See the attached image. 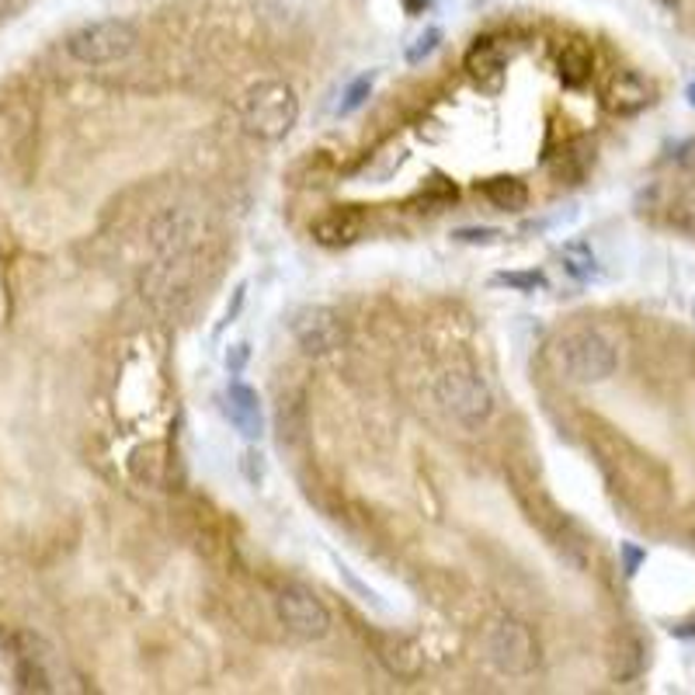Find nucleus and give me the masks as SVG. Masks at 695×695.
I'll list each match as a JSON object with an SVG mask.
<instances>
[{"label":"nucleus","mask_w":695,"mask_h":695,"mask_svg":"<svg viewBox=\"0 0 695 695\" xmlns=\"http://www.w3.org/2000/svg\"><path fill=\"white\" fill-rule=\"evenodd\" d=\"M484 191V199L494 206V209H505V212H518L528 206V188L525 181L512 178V175H497V178H487L477 185Z\"/></svg>","instance_id":"15"},{"label":"nucleus","mask_w":695,"mask_h":695,"mask_svg":"<svg viewBox=\"0 0 695 695\" xmlns=\"http://www.w3.org/2000/svg\"><path fill=\"white\" fill-rule=\"evenodd\" d=\"M373 80H376V73H361L358 80L348 83V91H345V101H341V108H338V116H351V111H358L361 105L369 101V95H373Z\"/></svg>","instance_id":"17"},{"label":"nucleus","mask_w":695,"mask_h":695,"mask_svg":"<svg viewBox=\"0 0 695 695\" xmlns=\"http://www.w3.org/2000/svg\"><path fill=\"white\" fill-rule=\"evenodd\" d=\"M255 456H258L255 449H247L244 459H240V466H244V473H247V480H250V484H261V477H265V463L255 466Z\"/></svg>","instance_id":"23"},{"label":"nucleus","mask_w":695,"mask_h":695,"mask_svg":"<svg viewBox=\"0 0 695 695\" xmlns=\"http://www.w3.org/2000/svg\"><path fill=\"white\" fill-rule=\"evenodd\" d=\"M438 404L449 410L463 428H480L494 414V394L484 376L473 369H445L435 383Z\"/></svg>","instance_id":"4"},{"label":"nucleus","mask_w":695,"mask_h":695,"mask_svg":"<svg viewBox=\"0 0 695 695\" xmlns=\"http://www.w3.org/2000/svg\"><path fill=\"white\" fill-rule=\"evenodd\" d=\"M240 119L250 136L278 143V139H286L292 132V126L299 119V98L282 80H261L244 95Z\"/></svg>","instance_id":"1"},{"label":"nucleus","mask_w":695,"mask_h":695,"mask_svg":"<svg viewBox=\"0 0 695 695\" xmlns=\"http://www.w3.org/2000/svg\"><path fill=\"white\" fill-rule=\"evenodd\" d=\"M564 268L570 278H577V282H592V278L598 275V261H595V250L588 244H567L564 247Z\"/></svg>","instance_id":"16"},{"label":"nucleus","mask_w":695,"mask_h":695,"mask_svg":"<svg viewBox=\"0 0 695 695\" xmlns=\"http://www.w3.org/2000/svg\"><path fill=\"white\" fill-rule=\"evenodd\" d=\"M505 67H508V52L497 39H477V46L466 52V70L480 83L497 80L500 73H505Z\"/></svg>","instance_id":"14"},{"label":"nucleus","mask_w":695,"mask_h":695,"mask_svg":"<svg viewBox=\"0 0 695 695\" xmlns=\"http://www.w3.org/2000/svg\"><path fill=\"white\" fill-rule=\"evenodd\" d=\"M685 95H688V105H692V108H695V80H692V83H688V91H685Z\"/></svg>","instance_id":"25"},{"label":"nucleus","mask_w":695,"mask_h":695,"mask_svg":"<svg viewBox=\"0 0 695 695\" xmlns=\"http://www.w3.org/2000/svg\"><path fill=\"white\" fill-rule=\"evenodd\" d=\"M438 42H441V32H438V28H428V32H425V36H417V42L407 49V60H410V63H421L425 56H431V52L438 49Z\"/></svg>","instance_id":"20"},{"label":"nucleus","mask_w":695,"mask_h":695,"mask_svg":"<svg viewBox=\"0 0 695 695\" xmlns=\"http://www.w3.org/2000/svg\"><path fill=\"white\" fill-rule=\"evenodd\" d=\"M289 330L306 355H330L345 345V324L330 306H299L289 320Z\"/></svg>","instance_id":"8"},{"label":"nucleus","mask_w":695,"mask_h":695,"mask_svg":"<svg viewBox=\"0 0 695 695\" xmlns=\"http://www.w3.org/2000/svg\"><path fill=\"white\" fill-rule=\"evenodd\" d=\"M139 36L129 21H119V18H105V21H91L77 28V32L67 39V52L70 60L83 63V67H108V63H119L126 56L136 49Z\"/></svg>","instance_id":"3"},{"label":"nucleus","mask_w":695,"mask_h":695,"mask_svg":"<svg viewBox=\"0 0 695 695\" xmlns=\"http://www.w3.org/2000/svg\"><path fill=\"white\" fill-rule=\"evenodd\" d=\"M195 234H199V219L185 209H167L163 216L153 219L150 227V237H153V247L160 255H175V250H188Z\"/></svg>","instance_id":"11"},{"label":"nucleus","mask_w":695,"mask_h":695,"mask_svg":"<svg viewBox=\"0 0 695 695\" xmlns=\"http://www.w3.org/2000/svg\"><path fill=\"white\" fill-rule=\"evenodd\" d=\"M222 410H227L230 425H234L244 438L258 441V438L265 435L261 400H258V394H255V389H250V386H244V383H230V389H227V404H222Z\"/></svg>","instance_id":"10"},{"label":"nucleus","mask_w":695,"mask_h":695,"mask_svg":"<svg viewBox=\"0 0 695 695\" xmlns=\"http://www.w3.org/2000/svg\"><path fill=\"white\" fill-rule=\"evenodd\" d=\"M275 612H278V623L299 639H320L330 629L327 605L310 588H302V584H286V588L275 595Z\"/></svg>","instance_id":"6"},{"label":"nucleus","mask_w":695,"mask_h":695,"mask_svg":"<svg viewBox=\"0 0 695 695\" xmlns=\"http://www.w3.org/2000/svg\"><path fill=\"white\" fill-rule=\"evenodd\" d=\"M616 366H619L616 345H612L602 330L580 327V330L564 334L560 345H556V369L577 386L605 383L612 373H616Z\"/></svg>","instance_id":"2"},{"label":"nucleus","mask_w":695,"mask_h":695,"mask_svg":"<svg viewBox=\"0 0 695 695\" xmlns=\"http://www.w3.org/2000/svg\"><path fill=\"white\" fill-rule=\"evenodd\" d=\"M494 282L508 286V289H522V292H536V289H546V275H539V271H500Z\"/></svg>","instance_id":"19"},{"label":"nucleus","mask_w":695,"mask_h":695,"mask_svg":"<svg viewBox=\"0 0 695 695\" xmlns=\"http://www.w3.org/2000/svg\"><path fill=\"white\" fill-rule=\"evenodd\" d=\"M195 282V258L188 250H175L163 255L147 275H143V296L157 306V310H175L178 299L188 296Z\"/></svg>","instance_id":"7"},{"label":"nucleus","mask_w":695,"mask_h":695,"mask_svg":"<svg viewBox=\"0 0 695 695\" xmlns=\"http://www.w3.org/2000/svg\"><path fill=\"white\" fill-rule=\"evenodd\" d=\"M667 219H672V227L695 234V191H682L672 202V209H667Z\"/></svg>","instance_id":"18"},{"label":"nucleus","mask_w":695,"mask_h":695,"mask_svg":"<svg viewBox=\"0 0 695 695\" xmlns=\"http://www.w3.org/2000/svg\"><path fill=\"white\" fill-rule=\"evenodd\" d=\"M310 234L324 247H348L366 234V219H361V212H355V209H330L320 219H314Z\"/></svg>","instance_id":"12"},{"label":"nucleus","mask_w":695,"mask_h":695,"mask_svg":"<svg viewBox=\"0 0 695 695\" xmlns=\"http://www.w3.org/2000/svg\"><path fill=\"white\" fill-rule=\"evenodd\" d=\"M644 560H647V553H644V549L633 546V543H623V570H626L629 577L639 570V564H644Z\"/></svg>","instance_id":"22"},{"label":"nucleus","mask_w":695,"mask_h":695,"mask_svg":"<svg viewBox=\"0 0 695 695\" xmlns=\"http://www.w3.org/2000/svg\"><path fill=\"white\" fill-rule=\"evenodd\" d=\"M8 4H11V0H0V11H4V8H8Z\"/></svg>","instance_id":"28"},{"label":"nucleus","mask_w":695,"mask_h":695,"mask_svg":"<svg viewBox=\"0 0 695 695\" xmlns=\"http://www.w3.org/2000/svg\"><path fill=\"white\" fill-rule=\"evenodd\" d=\"M453 237L459 244H497L505 234H500V230H456Z\"/></svg>","instance_id":"21"},{"label":"nucleus","mask_w":695,"mask_h":695,"mask_svg":"<svg viewBox=\"0 0 695 695\" xmlns=\"http://www.w3.org/2000/svg\"><path fill=\"white\" fill-rule=\"evenodd\" d=\"M688 536H692V543H695V518H692V528H688Z\"/></svg>","instance_id":"27"},{"label":"nucleus","mask_w":695,"mask_h":695,"mask_svg":"<svg viewBox=\"0 0 695 695\" xmlns=\"http://www.w3.org/2000/svg\"><path fill=\"white\" fill-rule=\"evenodd\" d=\"M654 101V88L636 70H619L605 88V108L612 116H636Z\"/></svg>","instance_id":"9"},{"label":"nucleus","mask_w":695,"mask_h":695,"mask_svg":"<svg viewBox=\"0 0 695 695\" xmlns=\"http://www.w3.org/2000/svg\"><path fill=\"white\" fill-rule=\"evenodd\" d=\"M556 73H560L564 88H574V91L584 88V83H588L592 73H595V52H592V46L580 42V39L564 42V49L556 52Z\"/></svg>","instance_id":"13"},{"label":"nucleus","mask_w":695,"mask_h":695,"mask_svg":"<svg viewBox=\"0 0 695 695\" xmlns=\"http://www.w3.org/2000/svg\"><path fill=\"white\" fill-rule=\"evenodd\" d=\"M247 355H250V351H247V345H234V348L227 351V369H230L234 376L247 366Z\"/></svg>","instance_id":"24"},{"label":"nucleus","mask_w":695,"mask_h":695,"mask_svg":"<svg viewBox=\"0 0 695 695\" xmlns=\"http://www.w3.org/2000/svg\"><path fill=\"white\" fill-rule=\"evenodd\" d=\"M661 4H664L667 11H675V8H678V0H661Z\"/></svg>","instance_id":"26"},{"label":"nucleus","mask_w":695,"mask_h":695,"mask_svg":"<svg viewBox=\"0 0 695 695\" xmlns=\"http://www.w3.org/2000/svg\"><path fill=\"white\" fill-rule=\"evenodd\" d=\"M484 651H487V661L497 667V672L512 675V678L528 675L536 667V661H539L533 633H528V626H522L512 616H497V619L487 623Z\"/></svg>","instance_id":"5"}]
</instances>
